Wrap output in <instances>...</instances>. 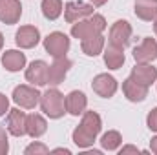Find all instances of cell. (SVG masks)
I'll use <instances>...</instances> for the list:
<instances>
[{"mask_svg": "<svg viewBox=\"0 0 157 155\" xmlns=\"http://www.w3.org/2000/svg\"><path fill=\"white\" fill-rule=\"evenodd\" d=\"M102 130V119L97 112H84L82 113V120L71 133V139L75 142V146L86 150L91 148L93 142L97 141V135Z\"/></svg>", "mask_w": 157, "mask_h": 155, "instance_id": "6da1fadb", "label": "cell"}, {"mask_svg": "<svg viewBox=\"0 0 157 155\" xmlns=\"http://www.w3.org/2000/svg\"><path fill=\"white\" fill-rule=\"evenodd\" d=\"M106 28H108L106 18L102 15L93 13V15L78 20V22H75L71 26V37L78 40H84V39H90V37H95V35H101Z\"/></svg>", "mask_w": 157, "mask_h": 155, "instance_id": "7a4b0ae2", "label": "cell"}, {"mask_svg": "<svg viewBox=\"0 0 157 155\" xmlns=\"http://www.w3.org/2000/svg\"><path fill=\"white\" fill-rule=\"evenodd\" d=\"M40 110L49 119H62L66 113V97L53 86L40 95Z\"/></svg>", "mask_w": 157, "mask_h": 155, "instance_id": "3957f363", "label": "cell"}, {"mask_svg": "<svg viewBox=\"0 0 157 155\" xmlns=\"http://www.w3.org/2000/svg\"><path fill=\"white\" fill-rule=\"evenodd\" d=\"M40 93L37 89V86H29V84H20L13 89V100L17 106L24 108V110H33L37 108V104L40 102Z\"/></svg>", "mask_w": 157, "mask_h": 155, "instance_id": "277c9868", "label": "cell"}, {"mask_svg": "<svg viewBox=\"0 0 157 155\" xmlns=\"http://www.w3.org/2000/svg\"><path fill=\"white\" fill-rule=\"evenodd\" d=\"M70 37L62 31H53L44 39V49L46 53H49L53 59L59 57H66V53L70 51Z\"/></svg>", "mask_w": 157, "mask_h": 155, "instance_id": "5b68a950", "label": "cell"}, {"mask_svg": "<svg viewBox=\"0 0 157 155\" xmlns=\"http://www.w3.org/2000/svg\"><path fill=\"white\" fill-rule=\"evenodd\" d=\"M132 33H133V29L128 20H115L108 33V44H113V46L124 49L132 42Z\"/></svg>", "mask_w": 157, "mask_h": 155, "instance_id": "8992f818", "label": "cell"}, {"mask_svg": "<svg viewBox=\"0 0 157 155\" xmlns=\"http://www.w3.org/2000/svg\"><path fill=\"white\" fill-rule=\"evenodd\" d=\"M91 89H93V93H97L102 99H112L117 93L119 82L115 80V77H112L108 73H99L91 80Z\"/></svg>", "mask_w": 157, "mask_h": 155, "instance_id": "52a82bcc", "label": "cell"}, {"mask_svg": "<svg viewBox=\"0 0 157 155\" xmlns=\"http://www.w3.org/2000/svg\"><path fill=\"white\" fill-rule=\"evenodd\" d=\"M93 4H86V2H80V0H71V2H66L64 6V18L68 24H75L78 20L93 15Z\"/></svg>", "mask_w": 157, "mask_h": 155, "instance_id": "ba28073f", "label": "cell"}, {"mask_svg": "<svg viewBox=\"0 0 157 155\" xmlns=\"http://www.w3.org/2000/svg\"><path fill=\"white\" fill-rule=\"evenodd\" d=\"M133 59L137 64H150L157 59V40L152 37H144L139 46L133 47L132 51Z\"/></svg>", "mask_w": 157, "mask_h": 155, "instance_id": "9c48e42d", "label": "cell"}, {"mask_svg": "<svg viewBox=\"0 0 157 155\" xmlns=\"http://www.w3.org/2000/svg\"><path fill=\"white\" fill-rule=\"evenodd\" d=\"M71 66H73V62H71L68 57H59V59H55L53 64L48 66V84H49V86H59V84H62Z\"/></svg>", "mask_w": 157, "mask_h": 155, "instance_id": "30bf717a", "label": "cell"}, {"mask_svg": "<svg viewBox=\"0 0 157 155\" xmlns=\"http://www.w3.org/2000/svg\"><path fill=\"white\" fill-rule=\"evenodd\" d=\"M40 42V31L35 26H20L15 33V44L20 49H33Z\"/></svg>", "mask_w": 157, "mask_h": 155, "instance_id": "8fae6325", "label": "cell"}, {"mask_svg": "<svg viewBox=\"0 0 157 155\" xmlns=\"http://www.w3.org/2000/svg\"><path fill=\"white\" fill-rule=\"evenodd\" d=\"M26 119L28 115L24 112H20V108H13L7 112L6 119V130L9 135L13 137H24L26 135Z\"/></svg>", "mask_w": 157, "mask_h": 155, "instance_id": "7c38bea8", "label": "cell"}, {"mask_svg": "<svg viewBox=\"0 0 157 155\" xmlns=\"http://www.w3.org/2000/svg\"><path fill=\"white\" fill-rule=\"evenodd\" d=\"M22 17V4L20 0H0V22L13 26Z\"/></svg>", "mask_w": 157, "mask_h": 155, "instance_id": "4fadbf2b", "label": "cell"}, {"mask_svg": "<svg viewBox=\"0 0 157 155\" xmlns=\"http://www.w3.org/2000/svg\"><path fill=\"white\" fill-rule=\"evenodd\" d=\"M26 80L37 88L46 86L48 84V64L44 60H33L26 68Z\"/></svg>", "mask_w": 157, "mask_h": 155, "instance_id": "5bb4252c", "label": "cell"}, {"mask_svg": "<svg viewBox=\"0 0 157 155\" xmlns=\"http://www.w3.org/2000/svg\"><path fill=\"white\" fill-rule=\"evenodd\" d=\"M130 78L135 80L137 84L150 88L157 80V68H154L152 64H135L132 73H130Z\"/></svg>", "mask_w": 157, "mask_h": 155, "instance_id": "9a60e30c", "label": "cell"}, {"mask_svg": "<svg viewBox=\"0 0 157 155\" xmlns=\"http://www.w3.org/2000/svg\"><path fill=\"white\" fill-rule=\"evenodd\" d=\"M86 108H88V97L82 91L73 89L66 95V113L78 117L86 112Z\"/></svg>", "mask_w": 157, "mask_h": 155, "instance_id": "2e32d148", "label": "cell"}, {"mask_svg": "<svg viewBox=\"0 0 157 155\" xmlns=\"http://www.w3.org/2000/svg\"><path fill=\"white\" fill-rule=\"evenodd\" d=\"M2 66L9 73H17L26 68V55L18 49H7L2 53Z\"/></svg>", "mask_w": 157, "mask_h": 155, "instance_id": "e0dca14e", "label": "cell"}, {"mask_svg": "<svg viewBox=\"0 0 157 155\" xmlns=\"http://www.w3.org/2000/svg\"><path fill=\"white\" fill-rule=\"evenodd\" d=\"M122 93L130 102H143L148 97V88L143 84H137L135 80L128 77L126 80H122Z\"/></svg>", "mask_w": 157, "mask_h": 155, "instance_id": "ac0fdd59", "label": "cell"}, {"mask_svg": "<svg viewBox=\"0 0 157 155\" xmlns=\"http://www.w3.org/2000/svg\"><path fill=\"white\" fill-rule=\"evenodd\" d=\"M102 55H104V64H106V68H108V70H113V71L119 70V68H122V64H124V60H126L124 49L113 46V44L104 46Z\"/></svg>", "mask_w": 157, "mask_h": 155, "instance_id": "d6986e66", "label": "cell"}, {"mask_svg": "<svg viewBox=\"0 0 157 155\" xmlns=\"http://www.w3.org/2000/svg\"><path fill=\"white\" fill-rule=\"evenodd\" d=\"M48 131V122L40 113H29L26 119V135L31 139H40Z\"/></svg>", "mask_w": 157, "mask_h": 155, "instance_id": "ffe728a7", "label": "cell"}, {"mask_svg": "<svg viewBox=\"0 0 157 155\" xmlns=\"http://www.w3.org/2000/svg\"><path fill=\"white\" fill-rule=\"evenodd\" d=\"M133 13L144 22H154L157 18V0H135Z\"/></svg>", "mask_w": 157, "mask_h": 155, "instance_id": "44dd1931", "label": "cell"}, {"mask_svg": "<svg viewBox=\"0 0 157 155\" xmlns=\"http://www.w3.org/2000/svg\"><path fill=\"white\" fill-rule=\"evenodd\" d=\"M104 46H106V40L101 35H95V37H90V39L80 40V49L86 57H97L104 51Z\"/></svg>", "mask_w": 157, "mask_h": 155, "instance_id": "7402d4cb", "label": "cell"}, {"mask_svg": "<svg viewBox=\"0 0 157 155\" xmlns=\"http://www.w3.org/2000/svg\"><path fill=\"white\" fill-rule=\"evenodd\" d=\"M40 9H42L44 18L57 20L62 15V11H64V4H62V0H42Z\"/></svg>", "mask_w": 157, "mask_h": 155, "instance_id": "603a6c76", "label": "cell"}, {"mask_svg": "<svg viewBox=\"0 0 157 155\" xmlns=\"http://www.w3.org/2000/svg\"><path fill=\"white\" fill-rule=\"evenodd\" d=\"M122 144V135L119 133L117 130H108L102 137H101V146L108 152H115L121 148Z\"/></svg>", "mask_w": 157, "mask_h": 155, "instance_id": "cb8c5ba5", "label": "cell"}, {"mask_svg": "<svg viewBox=\"0 0 157 155\" xmlns=\"http://www.w3.org/2000/svg\"><path fill=\"white\" fill-rule=\"evenodd\" d=\"M24 153L26 155H46V153H49V148L46 144H42V142H31L29 146H26Z\"/></svg>", "mask_w": 157, "mask_h": 155, "instance_id": "d4e9b609", "label": "cell"}, {"mask_svg": "<svg viewBox=\"0 0 157 155\" xmlns=\"http://www.w3.org/2000/svg\"><path fill=\"white\" fill-rule=\"evenodd\" d=\"M9 152V142H7V130L0 126V155H6Z\"/></svg>", "mask_w": 157, "mask_h": 155, "instance_id": "484cf974", "label": "cell"}, {"mask_svg": "<svg viewBox=\"0 0 157 155\" xmlns=\"http://www.w3.org/2000/svg\"><path fill=\"white\" fill-rule=\"evenodd\" d=\"M146 126H148L150 131H155L157 133V108H154L148 113V117H146Z\"/></svg>", "mask_w": 157, "mask_h": 155, "instance_id": "4316f807", "label": "cell"}, {"mask_svg": "<svg viewBox=\"0 0 157 155\" xmlns=\"http://www.w3.org/2000/svg\"><path fill=\"white\" fill-rule=\"evenodd\" d=\"M9 112V99L0 93V117H6V113Z\"/></svg>", "mask_w": 157, "mask_h": 155, "instance_id": "83f0119b", "label": "cell"}, {"mask_svg": "<svg viewBox=\"0 0 157 155\" xmlns=\"http://www.w3.org/2000/svg\"><path fill=\"white\" fill-rule=\"evenodd\" d=\"M124 153H141V150H139L137 146L128 144V146H122V148H121V155H124Z\"/></svg>", "mask_w": 157, "mask_h": 155, "instance_id": "f1b7e54d", "label": "cell"}, {"mask_svg": "<svg viewBox=\"0 0 157 155\" xmlns=\"http://www.w3.org/2000/svg\"><path fill=\"white\" fill-rule=\"evenodd\" d=\"M150 152L157 155V135L152 139V141H150Z\"/></svg>", "mask_w": 157, "mask_h": 155, "instance_id": "f546056e", "label": "cell"}, {"mask_svg": "<svg viewBox=\"0 0 157 155\" xmlns=\"http://www.w3.org/2000/svg\"><path fill=\"white\" fill-rule=\"evenodd\" d=\"M53 152H55V153H66V155H71V152H70L68 148H55Z\"/></svg>", "mask_w": 157, "mask_h": 155, "instance_id": "4dcf8cb0", "label": "cell"}, {"mask_svg": "<svg viewBox=\"0 0 157 155\" xmlns=\"http://www.w3.org/2000/svg\"><path fill=\"white\" fill-rule=\"evenodd\" d=\"M90 2H91V4H93L95 7H101V6H104V4H106L108 0H90Z\"/></svg>", "mask_w": 157, "mask_h": 155, "instance_id": "1f68e13d", "label": "cell"}, {"mask_svg": "<svg viewBox=\"0 0 157 155\" xmlns=\"http://www.w3.org/2000/svg\"><path fill=\"white\" fill-rule=\"evenodd\" d=\"M2 47H4V35L0 33V51H2Z\"/></svg>", "mask_w": 157, "mask_h": 155, "instance_id": "d6a6232c", "label": "cell"}, {"mask_svg": "<svg viewBox=\"0 0 157 155\" xmlns=\"http://www.w3.org/2000/svg\"><path fill=\"white\" fill-rule=\"evenodd\" d=\"M154 33H155V37H157V18L154 20Z\"/></svg>", "mask_w": 157, "mask_h": 155, "instance_id": "836d02e7", "label": "cell"}]
</instances>
